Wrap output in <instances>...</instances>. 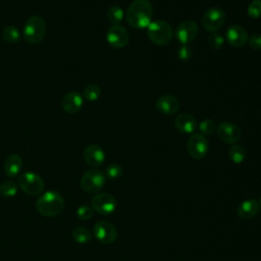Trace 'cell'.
Segmentation results:
<instances>
[{"mask_svg": "<svg viewBox=\"0 0 261 261\" xmlns=\"http://www.w3.org/2000/svg\"><path fill=\"white\" fill-rule=\"evenodd\" d=\"M152 12L153 8L149 0H134L126 9V21L134 29H146L151 23Z\"/></svg>", "mask_w": 261, "mask_h": 261, "instance_id": "cell-1", "label": "cell"}, {"mask_svg": "<svg viewBox=\"0 0 261 261\" xmlns=\"http://www.w3.org/2000/svg\"><path fill=\"white\" fill-rule=\"evenodd\" d=\"M37 211L45 217H53L58 215L64 208V199L60 193L56 191H48L44 193L36 202Z\"/></svg>", "mask_w": 261, "mask_h": 261, "instance_id": "cell-2", "label": "cell"}, {"mask_svg": "<svg viewBox=\"0 0 261 261\" xmlns=\"http://www.w3.org/2000/svg\"><path fill=\"white\" fill-rule=\"evenodd\" d=\"M147 36L153 44L165 46L172 40L173 30L168 22L162 19L154 20L147 28Z\"/></svg>", "mask_w": 261, "mask_h": 261, "instance_id": "cell-3", "label": "cell"}, {"mask_svg": "<svg viewBox=\"0 0 261 261\" xmlns=\"http://www.w3.org/2000/svg\"><path fill=\"white\" fill-rule=\"evenodd\" d=\"M46 22L43 17L39 15L31 16L23 25V38L30 44L41 43L46 36Z\"/></svg>", "mask_w": 261, "mask_h": 261, "instance_id": "cell-4", "label": "cell"}, {"mask_svg": "<svg viewBox=\"0 0 261 261\" xmlns=\"http://www.w3.org/2000/svg\"><path fill=\"white\" fill-rule=\"evenodd\" d=\"M105 181V174L97 168H92L87 170L82 175L80 185L84 192L88 194H95L98 193L104 187Z\"/></svg>", "mask_w": 261, "mask_h": 261, "instance_id": "cell-5", "label": "cell"}, {"mask_svg": "<svg viewBox=\"0 0 261 261\" xmlns=\"http://www.w3.org/2000/svg\"><path fill=\"white\" fill-rule=\"evenodd\" d=\"M17 186L25 194L30 196H37L43 192L45 185L43 178L39 174L32 171H27L19 175Z\"/></svg>", "mask_w": 261, "mask_h": 261, "instance_id": "cell-6", "label": "cell"}, {"mask_svg": "<svg viewBox=\"0 0 261 261\" xmlns=\"http://www.w3.org/2000/svg\"><path fill=\"white\" fill-rule=\"evenodd\" d=\"M225 12L219 7H211L207 9L202 16L203 28L210 33H216L225 22Z\"/></svg>", "mask_w": 261, "mask_h": 261, "instance_id": "cell-7", "label": "cell"}, {"mask_svg": "<svg viewBox=\"0 0 261 261\" xmlns=\"http://www.w3.org/2000/svg\"><path fill=\"white\" fill-rule=\"evenodd\" d=\"M91 207L95 212L101 215H110L115 211L117 202L111 194L102 192L93 196L91 200Z\"/></svg>", "mask_w": 261, "mask_h": 261, "instance_id": "cell-8", "label": "cell"}, {"mask_svg": "<svg viewBox=\"0 0 261 261\" xmlns=\"http://www.w3.org/2000/svg\"><path fill=\"white\" fill-rule=\"evenodd\" d=\"M187 149L192 158L200 160L207 155L209 143L205 136L201 134H193L188 140Z\"/></svg>", "mask_w": 261, "mask_h": 261, "instance_id": "cell-9", "label": "cell"}, {"mask_svg": "<svg viewBox=\"0 0 261 261\" xmlns=\"http://www.w3.org/2000/svg\"><path fill=\"white\" fill-rule=\"evenodd\" d=\"M106 41L111 47L121 49L125 47L129 41L128 32L120 24H112L106 32Z\"/></svg>", "mask_w": 261, "mask_h": 261, "instance_id": "cell-10", "label": "cell"}, {"mask_svg": "<svg viewBox=\"0 0 261 261\" xmlns=\"http://www.w3.org/2000/svg\"><path fill=\"white\" fill-rule=\"evenodd\" d=\"M216 133L222 142L230 145L237 144L242 137L241 128L236 123L230 121L220 122L217 126Z\"/></svg>", "mask_w": 261, "mask_h": 261, "instance_id": "cell-11", "label": "cell"}, {"mask_svg": "<svg viewBox=\"0 0 261 261\" xmlns=\"http://www.w3.org/2000/svg\"><path fill=\"white\" fill-rule=\"evenodd\" d=\"M94 237L102 244H111L117 238V230L115 226L109 221H98L93 227Z\"/></svg>", "mask_w": 261, "mask_h": 261, "instance_id": "cell-12", "label": "cell"}, {"mask_svg": "<svg viewBox=\"0 0 261 261\" xmlns=\"http://www.w3.org/2000/svg\"><path fill=\"white\" fill-rule=\"evenodd\" d=\"M198 35V25L194 20L187 19L180 22L175 29V38L181 45L193 42Z\"/></svg>", "mask_w": 261, "mask_h": 261, "instance_id": "cell-13", "label": "cell"}, {"mask_svg": "<svg viewBox=\"0 0 261 261\" xmlns=\"http://www.w3.org/2000/svg\"><path fill=\"white\" fill-rule=\"evenodd\" d=\"M83 156L86 163L94 168L101 166L106 158L105 152L102 149V147L96 144H91L87 146L84 150Z\"/></svg>", "mask_w": 261, "mask_h": 261, "instance_id": "cell-14", "label": "cell"}, {"mask_svg": "<svg viewBox=\"0 0 261 261\" xmlns=\"http://www.w3.org/2000/svg\"><path fill=\"white\" fill-rule=\"evenodd\" d=\"M249 36L247 31L238 24L229 27L225 32L226 42L233 47H243L248 42Z\"/></svg>", "mask_w": 261, "mask_h": 261, "instance_id": "cell-15", "label": "cell"}, {"mask_svg": "<svg viewBox=\"0 0 261 261\" xmlns=\"http://www.w3.org/2000/svg\"><path fill=\"white\" fill-rule=\"evenodd\" d=\"M84 104V100L82 95L79 92L71 91L65 94L61 100L62 109L69 114H73L79 112Z\"/></svg>", "mask_w": 261, "mask_h": 261, "instance_id": "cell-16", "label": "cell"}, {"mask_svg": "<svg viewBox=\"0 0 261 261\" xmlns=\"http://www.w3.org/2000/svg\"><path fill=\"white\" fill-rule=\"evenodd\" d=\"M156 108L163 114L171 115L177 112V110L179 109V101L175 96L165 94L158 98L156 102Z\"/></svg>", "mask_w": 261, "mask_h": 261, "instance_id": "cell-17", "label": "cell"}, {"mask_svg": "<svg viewBox=\"0 0 261 261\" xmlns=\"http://www.w3.org/2000/svg\"><path fill=\"white\" fill-rule=\"evenodd\" d=\"M260 210V204L255 199H248L243 201L237 209L238 216L243 220L253 218Z\"/></svg>", "mask_w": 261, "mask_h": 261, "instance_id": "cell-18", "label": "cell"}, {"mask_svg": "<svg viewBox=\"0 0 261 261\" xmlns=\"http://www.w3.org/2000/svg\"><path fill=\"white\" fill-rule=\"evenodd\" d=\"M175 128L182 134H192L198 126L196 118L189 113H181L174 120Z\"/></svg>", "mask_w": 261, "mask_h": 261, "instance_id": "cell-19", "label": "cell"}, {"mask_svg": "<svg viewBox=\"0 0 261 261\" xmlns=\"http://www.w3.org/2000/svg\"><path fill=\"white\" fill-rule=\"evenodd\" d=\"M22 169V159L18 154H10L4 163L5 174L9 177L17 176Z\"/></svg>", "mask_w": 261, "mask_h": 261, "instance_id": "cell-20", "label": "cell"}, {"mask_svg": "<svg viewBox=\"0 0 261 261\" xmlns=\"http://www.w3.org/2000/svg\"><path fill=\"white\" fill-rule=\"evenodd\" d=\"M228 157L231 162H233L236 164H240L245 161V159L247 157V153H246V150L244 149V147H242L241 145L234 144L228 150Z\"/></svg>", "mask_w": 261, "mask_h": 261, "instance_id": "cell-21", "label": "cell"}, {"mask_svg": "<svg viewBox=\"0 0 261 261\" xmlns=\"http://www.w3.org/2000/svg\"><path fill=\"white\" fill-rule=\"evenodd\" d=\"M2 39L10 44H15L18 43L20 40V33L17 30V28L13 25H7L5 27L2 32H1Z\"/></svg>", "mask_w": 261, "mask_h": 261, "instance_id": "cell-22", "label": "cell"}, {"mask_svg": "<svg viewBox=\"0 0 261 261\" xmlns=\"http://www.w3.org/2000/svg\"><path fill=\"white\" fill-rule=\"evenodd\" d=\"M123 10L117 5H112L107 10V18L112 24H119V22L123 19Z\"/></svg>", "mask_w": 261, "mask_h": 261, "instance_id": "cell-23", "label": "cell"}, {"mask_svg": "<svg viewBox=\"0 0 261 261\" xmlns=\"http://www.w3.org/2000/svg\"><path fill=\"white\" fill-rule=\"evenodd\" d=\"M17 185L12 180H6L0 185V194L4 198H13L17 193Z\"/></svg>", "mask_w": 261, "mask_h": 261, "instance_id": "cell-24", "label": "cell"}, {"mask_svg": "<svg viewBox=\"0 0 261 261\" xmlns=\"http://www.w3.org/2000/svg\"><path fill=\"white\" fill-rule=\"evenodd\" d=\"M72 238L75 242L80 244H86L91 241L92 234L90 230L86 227H76L72 231Z\"/></svg>", "mask_w": 261, "mask_h": 261, "instance_id": "cell-25", "label": "cell"}, {"mask_svg": "<svg viewBox=\"0 0 261 261\" xmlns=\"http://www.w3.org/2000/svg\"><path fill=\"white\" fill-rule=\"evenodd\" d=\"M83 96L88 100V101H96L97 99H99V97L101 96V89L99 88V86L95 85V84H91L88 85L84 91H83Z\"/></svg>", "mask_w": 261, "mask_h": 261, "instance_id": "cell-26", "label": "cell"}, {"mask_svg": "<svg viewBox=\"0 0 261 261\" xmlns=\"http://www.w3.org/2000/svg\"><path fill=\"white\" fill-rule=\"evenodd\" d=\"M122 167L116 163H112V164H109L107 167H106V170H105V175L109 178V179H112V180H116V179H119L122 175Z\"/></svg>", "mask_w": 261, "mask_h": 261, "instance_id": "cell-27", "label": "cell"}, {"mask_svg": "<svg viewBox=\"0 0 261 261\" xmlns=\"http://www.w3.org/2000/svg\"><path fill=\"white\" fill-rule=\"evenodd\" d=\"M199 129H200V134L203 136H210L214 133L215 130V123L212 119L210 118H205L203 119L200 124H199Z\"/></svg>", "mask_w": 261, "mask_h": 261, "instance_id": "cell-28", "label": "cell"}, {"mask_svg": "<svg viewBox=\"0 0 261 261\" xmlns=\"http://www.w3.org/2000/svg\"><path fill=\"white\" fill-rule=\"evenodd\" d=\"M248 15L252 19H257L261 16V0H253L248 6Z\"/></svg>", "mask_w": 261, "mask_h": 261, "instance_id": "cell-29", "label": "cell"}, {"mask_svg": "<svg viewBox=\"0 0 261 261\" xmlns=\"http://www.w3.org/2000/svg\"><path fill=\"white\" fill-rule=\"evenodd\" d=\"M224 43V38L219 33H212L208 37V44L213 49H220Z\"/></svg>", "mask_w": 261, "mask_h": 261, "instance_id": "cell-30", "label": "cell"}, {"mask_svg": "<svg viewBox=\"0 0 261 261\" xmlns=\"http://www.w3.org/2000/svg\"><path fill=\"white\" fill-rule=\"evenodd\" d=\"M93 208L88 205H82L76 210V216L81 220H88L93 216Z\"/></svg>", "mask_w": 261, "mask_h": 261, "instance_id": "cell-31", "label": "cell"}, {"mask_svg": "<svg viewBox=\"0 0 261 261\" xmlns=\"http://www.w3.org/2000/svg\"><path fill=\"white\" fill-rule=\"evenodd\" d=\"M177 57L181 61H187L192 57V49L188 45H181L177 49Z\"/></svg>", "mask_w": 261, "mask_h": 261, "instance_id": "cell-32", "label": "cell"}, {"mask_svg": "<svg viewBox=\"0 0 261 261\" xmlns=\"http://www.w3.org/2000/svg\"><path fill=\"white\" fill-rule=\"evenodd\" d=\"M248 42L251 48L255 50H261V34L255 33L251 35L248 39Z\"/></svg>", "mask_w": 261, "mask_h": 261, "instance_id": "cell-33", "label": "cell"}, {"mask_svg": "<svg viewBox=\"0 0 261 261\" xmlns=\"http://www.w3.org/2000/svg\"><path fill=\"white\" fill-rule=\"evenodd\" d=\"M259 204H260V206H261V196H260V200H259Z\"/></svg>", "mask_w": 261, "mask_h": 261, "instance_id": "cell-34", "label": "cell"}]
</instances>
